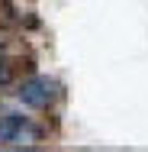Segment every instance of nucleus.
Returning a JSON list of instances; mask_svg holds the SVG:
<instances>
[{"label":"nucleus","instance_id":"1","mask_svg":"<svg viewBox=\"0 0 148 152\" xmlns=\"http://www.w3.org/2000/svg\"><path fill=\"white\" fill-rule=\"evenodd\" d=\"M42 142V126L23 113L0 117V149H35Z\"/></svg>","mask_w":148,"mask_h":152},{"label":"nucleus","instance_id":"2","mask_svg":"<svg viewBox=\"0 0 148 152\" xmlns=\"http://www.w3.org/2000/svg\"><path fill=\"white\" fill-rule=\"evenodd\" d=\"M16 100L23 107H29V110H48L58 100V84L48 75H32L16 88Z\"/></svg>","mask_w":148,"mask_h":152},{"label":"nucleus","instance_id":"3","mask_svg":"<svg viewBox=\"0 0 148 152\" xmlns=\"http://www.w3.org/2000/svg\"><path fill=\"white\" fill-rule=\"evenodd\" d=\"M10 78H13V71H10V65L0 58V88H6L10 84Z\"/></svg>","mask_w":148,"mask_h":152}]
</instances>
